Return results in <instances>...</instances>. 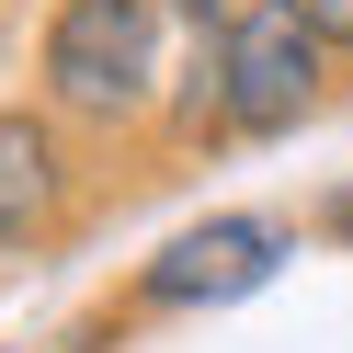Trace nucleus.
I'll return each instance as SVG.
<instances>
[{"label":"nucleus","mask_w":353,"mask_h":353,"mask_svg":"<svg viewBox=\"0 0 353 353\" xmlns=\"http://www.w3.org/2000/svg\"><path fill=\"white\" fill-rule=\"evenodd\" d=\"M183 34L194 23H171V0H46V23H34V103L57 125L125 137V125L171 114Z\"/></svg>","instance_id":"obj_1"},{"label":"nucleus","mask_w":353,"mask_h":353,"mask_svg":"<svg viewBox=\"0 0 353 353\" xmlns=\"http://www.w3.org/2000/svg\"><path fill=\"white\" fill-rule=\"evenodd\" d=\"M330 34L307 0H228L216 12V137H296L330 103Z\"/></svg>","instance_id":"obj_2"},{"label":"nucleus","mask_w":353,"mask_h":353,"mask_svg":"<svg viewBox=\"0 0 353 353\" xmlns=\"http://www.w3.org/2000/svg\"><path fill=\"white\" fill-rule=\"evenodd\" d=\"M274 274H285V228H274V216H251V205H228V216L171 228L160 251L137 262V307L194 319V307H239V296H262Z\"/></svg>","instance_id":"obj_3"},{"label":"nucleus","mask_w":353,"mask_h":353,"mask_svg":"<svg viewBox=\"0 0 353 353\" xmlns=\"http://www.w3.org/2000/svg\"><path fill=\"white\" fill-rule=\"evenodd\" d=\"M69 125L46 103H0V262L12 251H46L69 228Z\"/></svg>","instance_id":"obj_4"},{"label":"nucleus","mask_w":353,"mask_h":353,"mask_svg":"<svg viewBox=\"0 0 353 353\" xmlns=\"http://www.w3.org/2000/svg\"><path fill=\"white\" fill-rule=\"evenodd\" d=\"M307 12H319V34H330V46L353 57V0H307Z\"/></svg>","instance_id":"obj_5"},{"label":"nucleus","mask_w":353,"mask_h":353,"mask_svg":"<svg viewBox=\"0 0 353 353\" xmlns=\"http://www.w3.org/2000/svg\"><path fill=\"white\" fill-rule=\"evenodd\" d=\"M46 353H114V330H103V319H80V330H57Z\"/></svg>","instance_id":"obj_6"},{"label":"nucleus","mask_w":353,"mask_h":353,"mask_svg":"<svg viewBox=\"0 0 353 353\" xmlns=\"http://www.w3.org/2000/svg\"><path fill=\"white\" fill-rule=\"evenodd\" d=\"M216 12H228V0H171V23H216Z\"/></svg>","instance_id":"obj_7"}]
</instances>
